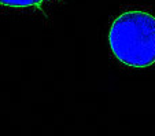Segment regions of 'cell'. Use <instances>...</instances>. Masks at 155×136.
Wrapping results in <instances>:
<instances>
[{
  "instance_id": "1",
  "label": "cell",
  "mask_w": 155,
  "mask_h": 136,
  "mask_svg": "<svg viewBox=\"0 0 155 136\" xmlns=\"http://www.w3.org/2000/svg\"><path fill=\"white\" fill-rule=\"evenodd\" d=\"M108 45L121 63L148 68L155 63V17L146 11H126L113 21Z\"/></svg>"
},
{
  "instance_id": "2",
  "label": "cell",
  "mask_w": 155,
  "mask_h": 136,
  "mask_svg": "<svg viewBox=\"0 0 155 136\" xmlns=\"http://www.w3.org/2000/svg\"><path fill=\"white\" fill-rule=\"evenodd\" d=\"M0 4L3 6H8V7H30V6H37L41 4V2H35V0H22V2H14V0H2Z\"/></svg>"
}]
</instances>
